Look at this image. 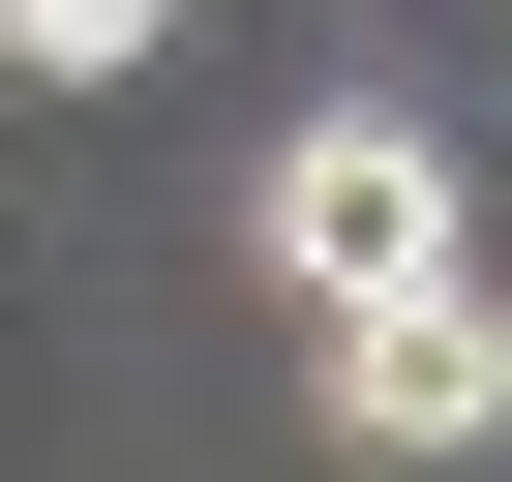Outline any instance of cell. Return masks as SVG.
I'll return each mask as SVG.
<instances>
[{
  "label": "cell",
  "instance_id": "cell-1",
  "mask_svg": "<svg viewBox=\"0 0 512 482\" xmlns=\"http://www.w3.org/2000/svg\"><path fill=\"white\" fill-rule=\"evenodd\" d=\"M302 332H332V452H362V482L512 452V302L452 272V241H422V272H362V302H302Z\"/></svg>",
  "mask_w": 512,
  "mask_h": 482
},
{
  "label": "cell",
  "instance_id": "cell-2",
  "mask_svg": "<svg viewBox=\"0 0 512 482\" xmlns=\"http://www.w3.org/2000/svg\"><path fill=\"white\" fill-rule=\"evenodd\" d=\"M241 241H272V302H362V272H422V241H452V151H422L392 91H332L272 181H241Z\"/></svg>",
  "mask_w": 512,
  "mask_h": 482
},
{
  "label": "cell",
  "instance_id": "cell-3",
  "mask_svg": "<svg viewBox=\"0 0 512 482\" xmlns=\"http://www.w3.org/2000/svg\"><path fill=\"white\" fill-rule=\"evenodd\" d=\"M151 31H181V0H0V61H31V91H121Z\"/></svg>",
  "mask_w": 512,
  "mask_h": 482
}]
</instances>
